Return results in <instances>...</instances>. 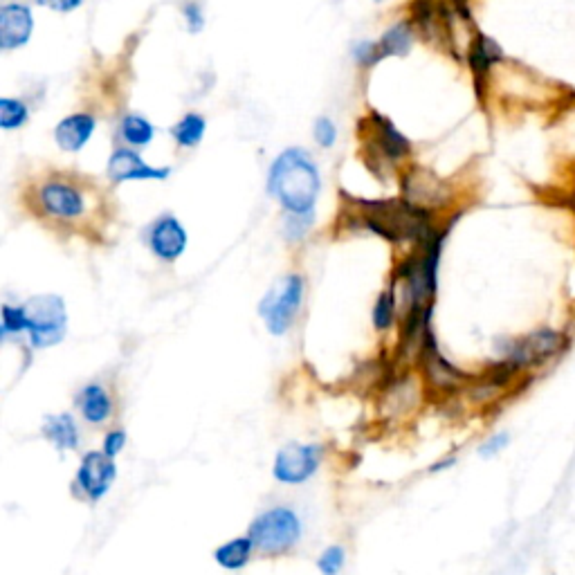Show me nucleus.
<instances>
[{"label": "nucleus", "mask_w": 575, "mask_h": 575, "mask_svg": "<svg viewBox=\"0 0 575 575\" xmlns=\"http://www.w3.org/2000/svg\"><path fill=\"white\" fill-rule=\"evenodd\" d=\"M248 537L257 551L266 555H284L295 549L299 542L301 519L290 508H270L250 524Z\"/></svg>", "instance_id": "20e7f679"}, {"label": "nucleus", "mask_w": 575, "mask_h": 575, "mask_svg": "<svg viewBox=\"0 0 575 575\" xmlns=\"http://www.w3.org/2000/svg\"><path fill=\"white\" fill-rule=\"evenodd\" d=\"M313 135H315V142L322 146V149H331L337 140V129L328 117H319V120L315 122Z\"/></svg>", "instance_id": "a878e982"}, {"label": "nucleus", "mask_w": 575, "mask_h": 575, "mask_svg": "<svg viewBox=\"0 0 575 575\" xmlns=\"http://www.w3.org/2000/svg\"><path fill=\"white\" fill-rule=\"evenodd\" d=\"M39 5L50 7L52 12H61V14H68V12H75L81 5H84V0H36Z\"/></svg>", "instance_id": "7c9ffc66"}, {"label": "nucleus", "mask_w": 575, "mask_h": 575, "mask_svg": "<svg viewBox=\"0 0 575 575\" xmlns=\"http://www.w3.org/2000/svg\"><path fill=\"white\" fill-rule=\"evenodd\" d=\"M27 120H30V108H27L23 99L14 97L0 99V126H3L5 131L21 129Z\"/></svg>", "instance_id": "412c9836"}, {"label": "nucleus", "mask_w": 575, "mask_h": 575, "mask_svg": "<svg viewBox=\"0 0 575 575\" xmlns=\"http://www.w3.org/2000/svg\"><path fill=\"white\" fill-rule=\"evenodd\" d=\"M301 301H304V279L299 275L284 277L268 292L266 299L261 301L259 313L266 319L272 335H284L295 324Z\"/></svg>", "instance_id": "423d86ee"}, {"label": "nucleus", "mask_w": 575, "mask_h": 575, "mask_svg": "<svg viewBox=\"0 0 575 575\" xmlns=\"http://www.w3.org/2000/svg\"><path fill=\"white\" fill-rule=\"evenodd\" d=\"M124 445H126V432L124 430H113V432H108L104 436V454L106 456H111V459H115L117 454H120L124 450Z\"/></svg>", "instance_id": "c756f323"}, {"label": "nucleus", "mask_w": 575, "mask_h": 575, "mask_svg": "<svg viewBox=\"0 0 575 575\" xmlns=\"http://www.w3.org/2000/svg\"><path fill=\"white\" fill-rule=\"evenodd\" d=\"M34 205L39 214L54 223L72 225L88 214V191L70 176L54 173L34 189Z\"/></svg>", "instance_id": "7ed1b4c3"}, {"label": "nucleus", "mask_w": 575, "mask_h": 575, "mask_svg": "<svg viewBox=\"0 0 575 575\" xmlns=\"http://www.w3.org/2000/svg\"><path fill=\"white\" fill-rule=\"evenodd\" d=\"M97 120L93 113H77L61 120L54 129V140H57L59 149L66 153H77L84 149L88 140L93 138Z\"/></svg>", "instance_id": "ddd939ff"}, {"label": "nucleus", "mask_w": 575, "mask_h": 575, "mask_svg": "<svg viewBox=\"0 0 575 575\" xmlns=\"http://www.w3.org/2000/svg\"><path fill=\"white\" fill-rule=\"evenodd\" d=\"M43 436L57 445L59 450H77V445H79L77 423L70 414L45 416Z\"/></svg>", "instance_id": "dca6fc26"}, {"label": "nucleus", "mask_w": 575, "mask_h": 575, "mask_svg": "<svg viewBox=\"0 0 575 575\" xmlns=\"http://www.w3.org/2000/svg\"><path fill=\"white\" fill-rule=\"evenodd\" d=\"M27 331V313L25 306H3V337L18 335Z\"/></svg>", "instance_id": "5701e85b"}, {"label": "nucleus", "mask_w": 575, "mask_h": 575, "mask_svg": "<svg viewBox=\"0 0 575 575\" xmlns=\"http://www.w3.org/2000/svg\"><path fill=\"white\" fill-rule=\"evenodd\" d=\"M310 223H313V214H290L286 221V236L288 239H301L310 230Z\"/></svg>", "instance_id": "bb28decb"}, {"label": "nucleus", "mask_w": 575, "mask_h": 575, "mask_svg": "<svg viewBox=\"0 0 575 575\" xmlns=\"http://www.w3.org/2000/svg\"><path fill=\"white\" fill-rule=\"evenodd\" d=\"M322 180L313 155L304 149H286L272 162L268 194L279 200L288 214H313Z\"/></svg>", "instance_id": "f257e3e1"}, {"label": "nucleus", "mask_w": 575, "mask_h": 575, "mask_svg": "<svg viewBox=\"0 0 575 575\" xmlns=\"http://www.w3.org/2000/svg\"><path fill=\"white\" fill-rule=\"evenodd\" d=\"M412 43H414L412 27L407 23H400L385 32V36H382L378 43V48L382 57H405V54L412 50Z\"/></svg>", "instance_id": "a211bd4d"}, {"label": "nucleus", "mask_w": 575, "mask_h": 575, "mask_svg": "<svg viewBox=\"0 0 575 575\" xmlns=\"http://www.w3.org/2000/svg\"><path fill=\"white\" fill-rule=\"evenodd\" d=\"M346 553L342 546H328V549L317 558V569L322 575H337L344 569Z\"/></svg>", "instance_id": "393cba45"}, {"label": "nucleus", "mask_w": 575, "mask_h": 575, "mask_svg": "<svg viewBox=\"0 0 575 575\" xmlns=\"http://www.w3.org/2000/svg\"><path fill=\"white\" fill-rule=\"evenodd\" d=\"M117 477L115 459L106 456L104 452H88L81 459L77 472V486L86 492L90 499H102L111 490Z\"/></svg>", "instance_id": "1a4fd4ad"}, {"label": "nucleus", "mask_w": 575, "mask_h": 575, "mask_svg": "<svg viewBox=\"0 0 575 575\" xmlns=\"http://www.w3.org/2000/svg\"><path fill=\"white\" fill-rule=\"evenodd\" d=\"M322 461V450L317 445H304V443H288L281 447L275 459V479L288 486H299V483L308 481L319 468Z\"/></svg>", "instance_id": "0eeeda50"}, {"label": "nucleus", "mask_w": 575, "mask_h": 575, "mask_svg": "<svg viewBox=\"0 0 575 575\" xmlns=\"http://www.w3.org/2000/svg\"><path fill=\"white\" fill-rule=\"evenodd\" d=\"M27 335L34 349H48L66 337V304L57 295H41L25 304Z\"/></svg>", "instance_id": "39448f33"}, {"label": "nucleus", "mask_w": 575, "mask_h": 575, "mask_svg": "<svg viewBox=\"0 0 575 575\" xmlns=\"http://www.w3.org/2000/svg\"><path fill=\"white\" fill-rule=\"evenodd\" d=\"M34 30L32 9L23 3H7L0 9V48L16 50L30 41Z\"/></svg>", "instance_id": "9d476101"}, {"label": "nucleus", "mask_w": 575, "mask_h": 575, "mask_svg": "<svg viewBox=\"0 0 575 575\" xmlns=\"http://www.w3.org/2000/svg\"><path fill=\"white\" fill-rule=\"evenodd\" d=\"M506 54L504 48L492 39V36L477 32L474 39L468 45V66L474 75V84L483 86L486 79L490 77V72L495 70L499 63H504Z\"/></svg>", "instance_id": "f8f14e48"}, {"label": "nucleus", "mask_w": 575, "mask_h": 575, "mask_svg": "<svg viewBox=\"0 0 575 575\" xmlns=\"http://www.w3.org/2000/svg\"><path fill=\"white\" fill-rule=\"evenodd\" d=\"M182 14H185L191 32L203 30L205 16H203V7L198 5V0H191V3H185V9H182Z\"/></svg>", "instance_id": "c85d7f7f"}, {"label": "nucleus", "mask_w": 575, "mask_h": 575, "mask_svg": "<svg viewBox=\"0 0 575 575\" xmlns=\"http://www.w3.org/2000/svg\"><path fill=\"white\" fill-rule=\"evenodd\" d=\"M373 124H376V146L385 158L400 160L412 151V144H409L405 135L400 133L387 117L373 115Z\"/></svg>", "instance_id": "4468645a"}, {"label": "nucleus", "mask_w": 575, "mask_h": 575, "mask_svg": "<svg viewBox=\"0 0 575 575\" xmlns=\"http://www.w3.org/2000/svg\"><path fill=\"white\" fill-rule=\"evenodd\" d=\"M146 241H149V248L155 257L164 263H173L185 254L189 236L176 216L164 214L149 227Z\"/></svg>", "instance_id": "6e6552de"}, {"label": "nucleus", "mask_w": 575, "mask_h": 575, "mask_svg": "<svg viewBox=\"0 0 575 575\" xmlns=\"http://www.w3.org/2000/svg\"><path fill=\"white\" fill-rule=\"evenodd\" d=\"M205 131H207L205 117L200 113H189L182 117L176 126H173L171 135H173V140H176V144L185 146V149H194V146L203 142Z\"/></svg>", "instance_id": "6ab92c4d"}, {"label": "nucleus", "mask_w": 575, "mask_h": 575, "mask_svg": "<svg viewBox=\"0 0 575 575\" xmlns=\"http://www.w3.org/2000/svg\"><path fill=\"white\" fill-rule=\"evenodd\" d=\"M122 138L131 146H149L155 138L153 124L142 115H124L122 120Z\"/></svg>", "instance_id": "aec40b11"}, {"label": "nucleus", "mask_w": 575, "mask_h": 575, "mask_svg": "<svg viewBox=\"0 0 575 575\" xmlns=\"http://www.w3.org/2000/svg\"><path fill=\"white\" fill-rule=\"evenodd\" d=\"M573 346V337L564 328L542 326L531 333L519 337H510L501 346V364L517 373V376H528V373L542 371L558 362L562 355H567Z\"/></svg>", "instance_id": "f03ea898"}, {"label": "nucleus", "mask_w": 575, "mask_h": 575, "mask_svg": "<svg viewBox=\"0 0 575 575\" xmlns=\"http://www.w3.org/2000/svg\"><path fill=\"white\" fill-rule=\"evenodd\" d=\"M394 313V297H391V292H382L376 301V308H373V326H376L378 331H387V328L394 324Z\"/></svg>", "instance_id": "4be33fe9"}, {"label": "nucleus", "mask_w": 575, "mask_h": 575, "mask_svg": "<svg viewBox=\"0 0 575 575\" xmlns=\"http://www.w3.org/2000/svg\"><path fill=\"white\" fill-rule=\"evenodd\" d=\"M513 443V434L506 432V430H499V432H492L486 441L479 445V456L481 459H495L504 450H508V445Z\"/></svg>", "instance_id": "b1692460"}, {"label": "nucleus", "mask_w": 575, "mask_h": 575, "mask_svg": "<svg viewBox=\"0 0 575 575\" xmlns=\"http://www.w3.org/2000/svg\"><path fill=\"white\" fill-rule=\"evenodd\" d=\"M171 169L164 167H151L146 164L140 153H135L133 149H117L111 160H108V178L113 182H126V180H164L169 178Z\"/></svg>", "instance_id": "9b49d317"}, {"label": "nucleus", "mask_w": 575, "mask_h": 575, "mask_svg": "<svg viewBox=\"0 0 575 575\" xmlns=\"http://www.w3.org/2000/svg\"><path fill=\"white\" fill-rule=\"evenodd\" d=\"M254 553V542L250 537H236V540L225 542L214 551V560L227 571H239L250 562Z\"/></svg>", "instance_id": "f3484780"}, {"label": "nucleus", "mask_w": 575, "mask_h": 575, "mask_svg": "<svg viewBox=\"0 0 575 575\" xmlns=\"http://www.w3.org/2000/svg\"><path fill=\"white\" fill-rule=\"evenodd\" d=\"M382 59L378 43H358L355 48V61L362 63V66H376V63Z\"/></svg>", "instance_id": "cd10ccee"}, {"label": "nucleus", "mask_w": 575, "mask_h": 575, "mask_svg": "<svg viewBox=\"0 0 575 575\" xmlns=\"http://www.w3.org/2000/svg\"><path fill=\"white\" fill-rule=\"evenodd\" d=\"M79 409L88 423H106L113 414L111 396H108V391L102 385H88L79 394Z\"/></svg>", "instance_id": "2eb2a0df"}]
</instances>
